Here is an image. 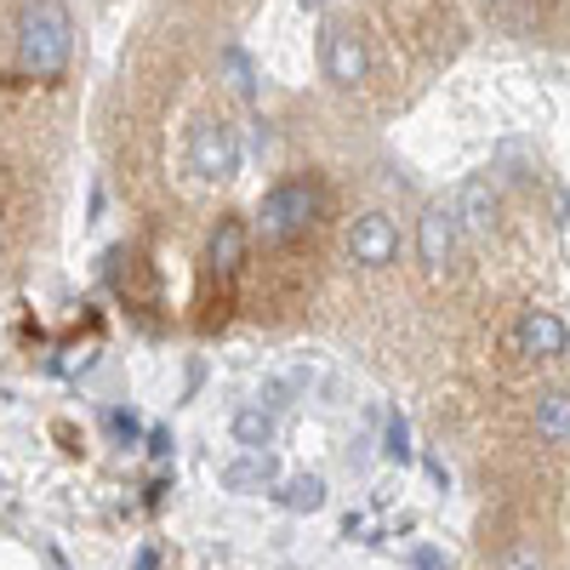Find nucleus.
I'll use <instances>...</instances> for the list:
<instances>
[{"mask_svg": "<svg viewBox=\"0 0 570 570\" xmlns=\"http://www.w3.org/2000/svg\"><path fill=\"white\" fill-rule=\"evenodd\" d=\"M12 52L29 80H58L75 58V18L63 0H29L12 29Z\"/></svg>", "mask_w": 570, "mask_h": 570, "instance_id": "f257e3e1", "label": "nucleus"}, {"mask_svg": "<svg viewBox=\"0 0 570 570\" xmlns=\"http://www.w3.org/2000/svg\"><path fill=\"white\" fill-rule=\"evenodd\" d=\"M320 217H325V188L314 177H285L257 206V240L268 252H285V246H297Z\"/></svg>", "mask_w": 570, "mask_h": 570, "instance_id": "f03ea898", "label": "nucleus"}, {"mask_svg": "<svg viewBox=\"0 0 570 570\" xmlns=\"http://www.w3.org/2000/svg\"><path fill=\"white\" fill-rule=\"evenodd\" d=\"M246 160V142H240V126L228 115H200L183 137V166L195 183H228Z\"/></svg>", "mask_w": 570, "mask_h": 570, "instance_id": "7ed1b4c3", "label": "nucleus"}, {"mask_svg": "<svg viewBox=\"0 0 570 570\" xmlns=\"http://www.w3.org/2000/svg\"><path fill=\"white\" fill-rule=\"evenodd\" d=\"M320 69L331 86L354 91L371 75V52H365V35H354L348 23H325L320 29Z\"/></svg>", "mask_w": 570, "mask_h": 570, "instance_id": "20e7f679", "label": "nucleus"}, {"mask_svg": "<svg viewBox=\"0 0 570 570\" xmlns=\"http://www.w3.org/2000/svg\"><path fill=\"white\" fill-rule=\"evenodd\" d=\"M400 257V228H394V217L389 212H360L354 223H348V263L354 268H389Z\"/></svg>", "mask_w": 570, "mask_h": 570, "instance_id": "39448f33", "label": "nucleus"}, {"mask_svg": "<svg viewBox=\"0 0 570 570\" xmlns=\"http://www.w3.org/2000/svg\"><path fill=\"white\" fill-rule=\"evenodd\" d=\"M508 348L519 360H559L570 348V325L553 314V308H525L508 331Z\"/></svg>", "mask_w": 570, "mask_h": 570, "instance_id": "423d86ee", "label": "nucleus"}, {"mask_svg": "<svg viewBox=\"0 0 570 570\" xmlns=\"http://www.w3.org/2000/svg\"><path fill=\"white\" fill-rule=\"evenodd\" d=\"M451 217H456V228H462V234L485 240V234L497 228V183H491V177H468V183L456 188Z\"/></svg>", "mask_w": 570, "mask_h": 570, "instance_id": "0eeeda50", "label": "nucleus"}, {"mask_svg": "<svg viewBox=\"0 0 570 570\" xmlns=\"http://www.w3.org/2000/svg\"><path fill=\"white\" fill-rule=\"evenodd\" d=\"M456 217H451V206H428L422 217H416V252H422V263L434 268V274H445V263L456 257Z\"/></svg>", "mask_w": 570, "mask_h": 570, "instance_id": "6e6552de", "label": "nucleus"}, {"mask_svg": "<svg viewBox=\"0 0 570 570\" xmlns=\"http://www.w3.org/2000/svg\"><path fill=\"white\" fill-rule=\"evenodd\" d=\"M246 252H252V228L240 217H217L212 240H206V268L212 274H240Z\"/></svg>", "mask_w": 570, "mask_h": 570, "instance_id": "1a4fd4ad", "label": "nucleus"}, {"mask_svg": "<svg viewBox=\"0 0 570 570\" xmlns=\"http://www.w3.org/2000/svg\"><path fill=\"white\" fill-rule=\"evenodd\" d=\"M531 422H537V440H542V445L570 451V389H548V394H537Z\"/></svg>", "mask_w": 570, "mask_h": 570, "instance_id": "9d476101", "label": "nucleus"}, {"mask_svg": "<svg viewBox=\"0 0 570 570\" xmlns=\"http://www.w3.org/2000/svg\"><path fill=\"white\" fill-rule=\"evenodd\" d=\"M234 445H246L252 456H263L274 445V405H240L234 411Z\"/></svg>", "mask_w": 570, "mask_h": 570, "instance_id": "9b49d317", "label": "nucleus"}, {"mask_svg": "<svg viewBox=\"0 0 570 570\" xmlns=\"http://www.w3.org/2000/svg\"><path fill=\"white\" fill-rule=\"evenodd\" d=\"M217 69L228 75V86L240 91V98H257V75H252L246 52H234V46H223V52H217Z\"/></svg>", "mask_w": 570, "mask_h": 570, "instance_id": "f8f14e48", "label": "nucleus"}, {"mask_svg": "<svg viewBox=\"0 0 570 570\" xmlns=\"http://www.w3.org/2000/svg\"><path fill=\"white\" fill-rule=\"evenodd\" d=\"M325 502V480H314V473H303V480L285 485V508H297V513H314Z\"/></svg>", "mask_w": 570, "mask_h": 570, "instance_id": "ddd939ff", "label": "nucleus"}, {"mask_svg": "<svg viewBox=\"0 0 570 570\" xmlns=\"http://www.w3.org/2000/svg\"><path fill=\"white\" fill-rule=\"evenodd\" d=\"M263 480H268V462H263V456H252V462H234V468L223 473V485H234V491L263 485Z\"/></svg>", "mask_w": 570, "mask_h": 570, "instance_id": "4468645a", "label": "nucleus"}, {"mask_svg": "<svg viewBox=\"0 0 570 570\" xmlns=\"http://www.w3.org/2000/svg\"><path fill=\"white\" fill-rule=\"evenodd\" d=\"M389 456H394V462L411 456V428H405V416H389Z\"/></svg>", "mask_w": 570, "mask_h": 570, "instance_id": "2eb2a0df", "label": "nucleus"}, {"mask_svg": "<svg viewBox=\"0 0 570 570\" xmlns=\"http://www.w3.org/2000/svg\"><path fill=\"white\" fill-rule=\"evenodd\" d=\"M502 570H542V559H537V548H519L502 559Z\"/></svg>", "mask_w": 570, "mask_h": 570, "instance_id": "dca6fc26", "label": "nucleus"}]
</instances>
